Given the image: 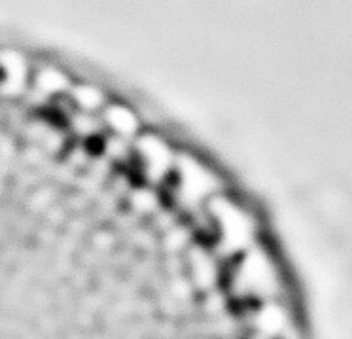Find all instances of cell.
Here are the masks:
<instances>
[{
    "instance_id": "obj_8",
    "label": "cell",
    "mask_w": 352,
    "mask_h": 339,
    "mask_svg": "<svg viewBox=\"0 0 352 339\" xmlns=\"http://www.w3.org/2000/svg\"><path fill=\"white\" fill-rule=\"evenodd\" d=\"M70 100L74 102V108L78 112H85V114H95L97 110L102 108L104 105V95L95 85H76L72 93H70Z\"/></svg>"
},
{
    "instance_id": "obj_10",
    "label": "cell",
    "mask_w": 352,
    "mask_h": 339,
    "mask_svg": "<svg viewBox=\"0 0 352 339\" xmlns=\"http://www.w3.org/2000/svg\"><path fill=\"white\" fill-rule=\"evenodd\" d=\"M72 129H76L80 135L84 137H89L93 133L97 131V120H95V114H85V112H74L72 116Z\"/></svg>"
},
{
    "instance_id": "obj_4",
    "label": "cell",
    "mask_w": 352,
    "mask_h": 339,
    "mask_svg": "<svg viewBox=\"0 0 352 339\" xmlns=\"http://www.w3.org/2000/svg\"><path fill=\"white\" fill-rule=\"evenodd\" d=\"M138 160L142 163V169L148 180L161 182L163 178L168 177V173L175 169V157L170 148L155 135H142L138 137L137 144Z\"/></svg>"
},
{
    "instance_id": "obj_5",
    "label": "cell",
    "mask_w": 352,
    "mask_h": 339,
    "mask_svg": "<svg viewBox=\"0 0 352 339\" xmlns=\"http://www.w3.org/2000/svg\"><path fill=\"white\" fill-rule=\"evenodd\" d=\"M102 122L118 139L129 140L138 133L137 116L131 112L129 108L122 107V105H112V107L104 108Z\"/></svg>"
},
{
    "instance_id": "obj_9",
    "label": "cell",
    "mask_w": 352,
    "mask_h": 339,
    "mask_svg": "<svg viewBox=\"0 0 352 339\" xmlns=\"http://www.w3.org/2000/svg\"><path fill=\"white\" fill-rule=\"evenodd\" d=\"M190 263H192L193 277H195V281H197L201 286L212 285V281H214V263H212V260H210L205 252H203V254H201V252L192 254Z\"/></svg>"
},
{
    "instance_id": "obj_11",
    "label": "cell",
    "mask_w": 352,
    "mask_h": 339,
    "mask_svg": "<svg viewBox=\"0 0 352 339\" xmlns=\"http://www.w3.org/2000/svg\"><path fill=\"white\" fill-rule=\"evenodd\" d=\"M133 205H135V208H138V210H142V212H146V210H153V208H155V197H153V193L150 192H138L137 197L133 199Z\"/></svg>"
},
{
    "instance_id": "obj_1",
    "label": "cell",
    "mask_w": 352,
    "mask_h": 339,
    "mask_svg": "<svg viewBox=\"0 0 352 339\" xmlns=\"http://www.w3.org/2000/svg\"><path fill=\"white\" fill-rule=\"evenodd\" d=\"M216 230L220 235V247L226 252H241L252 239V222L243 208L223 197H214L210 203Z\"/></svg>"
},
{
    "instance_id": "obj_2",
    "label": "cell",
    "mask_w": 352,
    "mask_h": 339,
    "mask_svg": "<svg viewBox=\"0 0 352 339\" xmlns=\"http://www.w3.org/2000/svg\"><path fill=\"white\" fill-rule=\"evenodd\" d=\"M173 171L178 175V193L188 207H197L201 201H205L214 192L218 184L214 175L190 155H182L175 162Z\"/></svg>"
},
{
    "instance_id": "obj_7",
    "label": "cell",
    "mask_w": 352,
    "mask_h": 339,
    "mask_svg": "<svg viewBox=\"0 0 352 339\" xmlns=\"http://www.w3.org/2000/svg\"><path fill=\"white\" fill-rule=\"evenodd\" d=\"M27 63L16 52H4L0 55V84L4 87H14L25 82Z\"/></svg>"
},
{
    "instance_id": "obj_3",
    "label": "cell",
    "mask_w": 352,
    "mask_h": 339,
    "mask_svg": "<svg viewBox=\"0 0 352 339\" xmlns=\"http://www.w3.org/2000/svg\"><path fill=\"white\" fill-rule=\"evenodd\" d=\"M275 267L263 252L252 250L245 256L237 271V286L241 292L263 296L275 288Z\"/></svg>"
},
{
    "instance_id": "obj_6",
    "label": "cell",
    "mask_w": 352,
    "mask_h": 339,
    "mask_svg": "<svg viewBox=\"0 0 352 339\" xmlns=\"http://www.w3.org/2000/svg\"><path fill=\"white\" fill-rule=\"evenodd\" d=\"M32 84H34L36 91L46 97H59L63 93H67V89L70 87L67 74L54 67H44V69L36 70L32 76Z\"/></svg>"
}]
</instances>
